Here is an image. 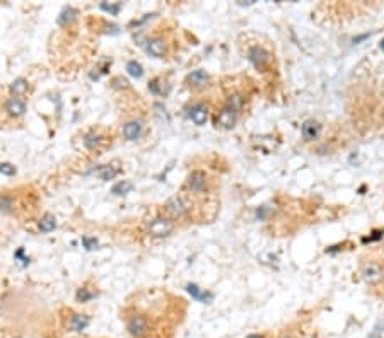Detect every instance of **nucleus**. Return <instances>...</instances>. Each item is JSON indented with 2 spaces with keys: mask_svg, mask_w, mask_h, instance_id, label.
<instances>
[{
  "mask_svg": "<svg viewBox=\"0 0 384 338\" xmlns=\"http://www.w3.org/2000/svg\"><path fill=\"white\" fill-rule=\"evenodd\" d=\"M164 208H166V214L171 221H183V219H186L190 215V208L192 207H190V203L183 197L176 195L167 200Z\"/></svg>",
  "mask_w": 384,
  "mask_h": 338,
  "instance_id": "nucleus-1",
  "label": "nucleus"
},
{
  "mask_svg": "<svg viewBox=\"0 0 384 338\" xmlns=\"http://www.w3.org/2000/svg\"><path fill=\"white\" fill-rule=\"evenodd\" d=\"M127 328L128 333L135 338H145L150 333V321L145 314H140V312H134V314L128 316L127 319Z\"/></svg>",
  "mask_w": 384,
  "mask_h": 338,
  "instance_id": "nucleus-2",
  "label": "nucleus"
},
{
  "mask_svg": "<svg viewBox=\"0 0 384 338\" xmlns=\"http://www.w3.org/2000/svg\"><path fill=\"white\" fill-rule=\"evenodd\" d=\"M174 231V222L171 221L169 217H154L152 221H149L147 224V232H149L152 237H164L169 236L171 232Z\"/></svg>",
  "mask_w": 384,
  "mask_h": 338,
  "instance_id": "nucleus-3",
  "label": "nucleus"
},
{
  "mask_svg": "<svg viewBox=\"0 0 384 338\" xmlns=\"http://www.w3.org/2000/svg\"><path fill=\"white\" fill-rule=\"evenodd\" d=\"M362 279L369 283V285H378L384 280V268L378 261H367L362 265Z\"/></svg>",
  "mask_w": 384,
  "mask_h": 338,
  "instance_id": "nucleus-4",
  "label": "nucleus"
},
{
  "mask_svg": "<svg viewBox=\"0 0 384 338\" xmlns=\"http://www.w3.org/2000/svg\"><path fill=\"white\" fill-rule=\"evenodd\" d=\"M207 188H209V178H207L205 171H193L192 174L188 176L186 179V190L190 193H195V195H200V193H205Z\"/></svg>",
  "mask_w": 384,
  "mask_h": 338,
  "instance_id": "nucleus-5",
  "label": "nucleus"
},
{
  "mask_svg": "<svg viewBox=\"0 0 384 338\" xmlns=\"http://www.w3.org/2000/svg\"><path fill=\"white\" fill-rule=\"evenodd\" d=\"M238 114H239L238 111L232 110L227 104H224V108L217 114V127L224 128V130H231L236 125V121H238Z\"/></svg>",
  "mask_w": 384,
  "mask_h": 338,
  "instance_id": "nucleus-6",
  "label": "nucleus"
},
{
  "mask_svg": "<svg viewBox=\"0 0 384 338\" xmlns=\"http://www.w3.org/2000/svg\"><path fill=\"white\" fill-rule=\"evenodd\" d=\"M247 60L253 62L258 68H265V65L270 62V53L260 45L249 46V50H247Z\"/></svg>",
  "mask_w": 384,
  "mask_h": 338,
  "instance_id": "nucleus-7",
  "label": "nucleus"
},
{
  "mask_svg": "<svg viewBox=\"0 0 384 338\" xmlns=\"http://www.w3.org/2000/svg\"><path fill=\"white\" fill-rule=\"evenodd\" d=\"M209 106H207L205 103H195L192 108H190V120L193 121L195 125H198V127H203V125L207 123V120H209Z\"/></svg>",
  "mask_w": 384,
  "mask_h": 338,
  "instance_id": "nucleus-8",
  "label": "nucleus"
},
{
  "mask_svg": "<svg viewBox=\"0 0 384 338\" xmlns=\"http://www.w3.org/2000/svg\"><path fill=\"white\" fill-rule=\"evenodd\" d=\"M147 52L156 58H164L167 55V43L163 36H154L147 41Z\"/></svg>",
  "mask_w": 384,
  "mask_h": 338,
  "instance_id": "nucleus-9",
  "label": "nucleus"
},
{
  "mask_svg": "<svg viewBox=\"0 0 384 338\" xmlns=\"http://www.w3.org/2000/svg\"><path fill=\"white\" fill-rule=\"evenodd\" d=\"M142 132H143V123L140 120H132V121H128V123H125V127H123V135L127 140L140 139Z\"/></svg>",
  "mask_w": 384,
  "mask_h": 338,
  "instance_id": "nucleus-10",
  "label": "nucleus"
},
{
  "mask_svg": "<svg viewBox=\"0 0 384 338\" xmlns=\"http://www.w3.org/2000/svg\"><path fill=\"white\" fill-rule=\"evenodd\" d=\"M5 111L10 114V116L14 118H19L23 116L24 113H26V104H24L23 101H21L19 98H9L5 101Z\"/></svg>",
  "mask_w": 384,
  "mask_h": 338,
  "instance_id": "nucleus-11",
  "label": "nucleus"
},
{
  "mask_svg": "<svg viewBox=\"0 0 384 338\" xmlns=\"http://www.w3.org/2000/svg\"><path fill=\"white\" fill-rule=\"evenodd\" d=\"M188 84L192 85V87H203V85H207V82H209V74H207L205 70H193L192 74L188 75Z\"/></svg>",
  "mask_w": 384,
  "mask_h": 338,
  "instance_id": "nucleus-12",
  "label": "nucleus"
},
{
  "mask_svg": "<svg viewBox=\"0 0 384 338\" xmlns=\"http://www.w3.org/2000/svg\"><path fill=\"white\" fill-rule=\"evenodd\" d=\"M319 135V123L314 120H309L302 125V137L306 140H314Z\"/></svg>",
  "mask_w": 384,
  "mask_h": 338,
  "instance_id": "nucleus-13",
  "label": "nucleus"
},
{
  "mask_svg": "<svg viewBox=\"0 0 384 338\" xmlns=\"http://www.w3.org/2000/svg\"><path fill=\"white\" fill-rule=\"evenodd\" d=\"M56 227V219L52 214H45L39 221V231L41 232H52Z\"/></svg>",
  "mask_w": 384,
  "mask_h": 338,
  "instance_id": "nucleus-14",
  "label": "nucleus"
},
{
  "mask_svg": "<svg viewBox=\"0 0 384 338\" xmlns=\"http://www.w3.org/2000/svg\"><path fill=\"white\" fill-rule=\"evenodd\" d=\"M87 325H89V318H85V316H81V314L72 316L70 330H74V332H82V330L87 328Z\"/></svg>",
  "mask_w": 384,
  "mask_h": 338,
  "instance_id": "nucleus-15",
  "label": "nucleus"
},
{
  "mask_svg": "<svg viewBox=\"0 0 384 338\" xmlns=\"http://www.w3.org/2000/svg\"><path fill=\"white\" fill-rule=\"evenodd\" d=\"M27 81L24 77H19V79H16V81L10 84V92H12L14 96H23L24 92L27 91Z\"/></svg>",
  "mask_w": 384,
  "mask_h": 338,
  "instance_id": "nucleus-16",
  "label": "nucleus"
},
{
  "mask_svg": "<svg viewBox=\"0 0 384 338\" xmlns=\"http://www.w3.org/2000/svg\"><path fill=\"white\" fill-rule=\"evenodd\" d=\"M118 172H120V169L114 168L113 164H105V166H101L98 169V174L101 179H113Z\"/></svg>",
  "mask_w": 384,
  "mask_h": 338,
  "instance_id": "nucleus-17",
  "label": "nucleus"
},
{
  "mask_svg": "<svg viewBox=\"0 0 384 338\" xmlns=\"http://www.w3.org/2000/svg\"><path fill=\"white\" fill-rule=\"evenodd\" d=\"M127 70H128V74L134 75V77H137V79H140V77H142V75H143V68H142V65L135 62V60H132V62H128V63H127Z\"/></svg>",
  "mask_w": 384,
  "mask_h": 338,
  "instance_id": "nucleus-18",
  "label": "nucleus"
},
{
  "mask_svg": "<svg viewBox=\"0 0 384 338\" xmlns=\"http://www.w3.org/2000/svg\"><path fill=\"white\" fill-rule=\"evenodd\" d=\"M132 188H134V185H132L130 181H121V183H118L116 186H113V193L114 195H125V193H128Z\"/></svg>",
  "mask_w": 384,
  "mask_h": 338,
  "instance_id": "nucleus-19",
  "label": "nucleus"
},
{
  "mask_svg": "<svg viewBox=\"0 0 384 338\" xmlns=\"http://www.w3.org/2000/svg\"><path fill=\"white\" fill-rule=\"evenodd\" d=\"M75 19V10L74 9H65L62 12V16L58 17V23L60 24H67V23H72Z\"/></svg>",
  "mask_w": 384,
  "mask_h": 338,
  "instance_id": "nucleus-20",
  "label": "nucleus"
},
{
  "mask_svg": "<svg viewBox=\"0 0 384 338\" xmlns=\"http://www.w3.org/2000/svg\"><path fill=\"white\" fill-rule=\"evenodd\" d=\"M12 208V198L9 195H0V210L9 212Z\"/></svg>",
  "mask_w": 384,
  "mask_h": 338,
  "instance_id": "nucleus-21",
  "label": "nucleus"
},
{
  "mask_svg": "<svg viewBox=\"0 0 384 338\" xmlns=\"http://www.w3.org/2000/svg\"><path fill=\"white\" fill-rule=\"evenodd\" d=\"M0 172H2V174H7V176H12V174H16V168H14V164H10V163H0Z\"/></svg>",
  "mask_w": 384,
  "mask_h": 338,
  "instance_id": "nucleus-22",
  "label": "nucleus"
},
{
  "mask_svg": "<svg viewBox=\"0 0 384 338\" xmlns=\"http://www.w3.org/2000/svg\"><path fill=\"white\" fill-rule=\"evenodd\" d=\"M84 143L89 147V149H96V147H98V143H99V137L98 135H87L84 139Z\"/></svg>",
  "mask_w": 384,
  "mask_h": 338,
  "instance_id": "nucleus-23",
  "label": "nucleus"
},
{
  "mask_svg": "<svg viewBox=\"0 0 384 338\" xmlns=\"http://www.w3.org/2000/svg\"><path fill=\"white\" fill-rule=\"evenodd\" d=\"M94 296H96L94 292L89 294V292H87V289H81V290H79V292H77V301H82V303H85V301L92 299V297H94Z\"/></svg>",
  "mask_w": 384,
  "mask_h": 338,
  "instance_id": "nucleus-24",
  "label": "nucleus"
},
{
  "mask_svg": "<svg viewBox=\"0 0 384 338\" xmlns=\"http://www.w3.org/2000/svg\"><path fill=\"white\" fill-rule=\"evenodd\" d=\"M101 9L106 10V12H111V14H118L121 9V5L118 3V5H108V3H101Z\"/></svg>",
  "mask_w": 384,
  "mask_h": 338,
  "instance_id": "nucleus-25",
  "label": "nucleus"
},
{
  "mask_svg": "<svg viewBox=\"0 0 384 338\" xmlns=\"http://www.w3.org/2000/svg\"><path fill=\"white\" fill-rule=\"evenodd\" d=\"M84 243H85V246H87V250H92V248L96 246V239H87V237H84Z\"/></svg>",
  "mask_w": 384,
  "mask_h": 338,
  "instance_id": "nucleus-26",
  "label": "nucleus"
},
{
  "mask_svg": "<svg viewBox=\"0 0 384 338\" xmlns=\"http://www.w3.org/2000/svg\"><path fill=\"white\" fill-rule=\"evenodd\" d=\"M246 338H267V335H265V333H251V335H247Z\"/></svg>",
  "mask_w": 384,
  "mask_h": 338,
  "instance_id": "nucleus-27",
  "label": "nucleus"
},
{
  "mask_svg": "<svg viewBox=\"0 0 384 338\" xmlns=\"http://www.w3.org/2000/svg\"><path fill=\"white\" fill-rule=\"evenodd\" d=\"M282 338H297V337H294V335H290V333H289V335H283Z\"/></svg>",
  "mask_w": 384,
  "mask_h": 338,
  "instance_id": "nucleus-28",
  "label": "nucleus"
},
{
  "mask_svg": "<svg viewBox=\"0 0 384 338\" xmlns=\"http://www.w3.org/2000/svg\"><path fill=\"white\" fill-rule=\"evenodd\" d=\"M381 48L384 50V39H383V41H381Z\"/></svg>",
  "mask_w": 384,
  "mask_h": 338,
  "instance_id": "nucleus-29",
  "label": "nucleus"
}]
</instances>
